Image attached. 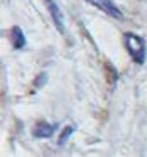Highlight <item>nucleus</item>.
<instances>
[{
	"mask_svg": "<svg viewBox=\"0 0 147 157\" xmlns=\"http://www.w3.org/2000/svg\"><path fill=\"white\" fill-rule=\"evenodd\" d=\"M44 2H46V5H48V10H49V14H51L58 31L64 32V17H63V12H61V9H59V5L56 4L54 0H44Z\"/></svg>",
	"mask_w": 147,
	"mask_h": 157,
	"instance_id": "7ed1b4c3",
	"label": "nucleus"
},
{
	"mask_svg": "<svg viewBox=\"0 0 147 157\" xmlns=\"http://www.w3.org/2000/svg\"><path fill=\"white\" fill-rule=\"evenodd\" d=\"M86 2H90V4L95 5L96 9L103 10L105 14L112 15L113 19H122V12L117 9V5L113 4L112 0H86Z\"/></svg>",
	"mask_w": 147,
	"mask_h": 157,
	"instance_id": "f03ea898",
	"label": "nucleus"
},
{
	"mask_svg": "<svg viewBox=\"0 0 147 157\" xmlns=\"http://www.w3.org/2000/svg\"><path fill=\"white\" fill-rule=\"evenodd\" d=\"M73 132H75V127H71V125H69V127H66V128H64V132H63V135L59 137V145H63V144L66 142V139H68V137L71 135Z\"/></svg>",
	"mask_w": 147,
	"mask_h": 157,
	"instance_id": "423d86ee",
	"label": "nucleus"
},
{
	"mask_svg": "<svg viewBox=\"0 0 147 157\" xmlns=\"http://www.w3.org/2000/svg\"><path fill=\"white\" fill-rule=\"evenodd\" d=\"M12 44H14L15 49H22L25 46V36H24L21 27L12 29Z\"/></svg>",
	"mask_w": 147,
	"mask_h": 157,
	"instance_id": "39448f33",
	"label": "nucleus"
},
{
	"mask_svg": "<svg viewBox=\"0 0 147 157\" xmlns=\"http://www.w3.org/2000/svg\"><path fill=\"white\" fill-rule=\"evenodd\" d=\"M123 44H125L127 52L130 54V58L133 59V63L137 64H144L145 61V41L140 36L133 34V32H125L123 34Z\"/></svg>",
	"mask_w": 147,
	"mask_h": 157,
	"instance_id": "f257e3e1",
	"label": "nucleus"
},
{
	"mask_svg": "<svg viewBox=\"0 0 147 157\" xmlns=\"http://www.w3.org/2000/svg\"><path fill=\"white\" fill-rule=\"evenodd\" d=\"M58 130L56 123H48V122H37L32 130V135L37 137V139H49V137L54 135V132Z\"/></svg>",
	"mask_w": 147,
	"mask_h": 157,
	"instance_id": "20e7f679",
	"label": "nucleus"
}]
</instances>
